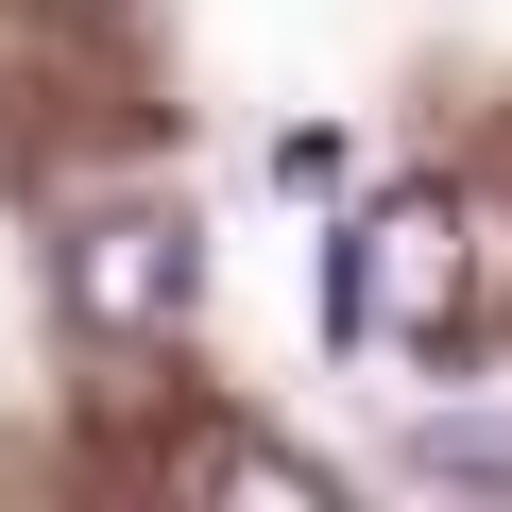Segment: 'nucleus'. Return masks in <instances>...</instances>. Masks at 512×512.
I'll return each instance as SVG.
<instances>
[{"label": "nucleus", "instance_id": "f257e3e1", "mask_svg": "<svg viewBox=\"0 0 512 512\" xmlns=\"http://www.w3.org/2000/svg\"><path fill=\"white\" fill-rule=\"evenodd\" d=\"M461 205L444 188H376L342 222V342H444L461 325Z\"/></svg>", "mask_w": 512, "mask_h": 512}, {"label": "nucleus", "instance_id": "f03ea898", "mask_svg": "<svg viewBox=\"0 0 512 512\" xmlns=\"http://www.w3.org/2000/svg\"><path fill=\"white\" fill-rule=\"evenodd\" d=\"M52 291H69V325L154 342V325H188V291H205V239H188V205H103V222H69Z\"/></svg>", "mask_w": 512, "mask_h": 512}, {"label": "nucleus", "instance_id": "7ed1b4c3", "mask_svg": "<svg viewBox=\"0 0 512 512\" xmlns=\"http://www.w3.org/2000/svg\"><path fill=\"white\" fill-rule=\"evenodd\" d=\"M410 478H461V495H512V410H461V427H410Z\"/></svg>", "mask_w": 512, "mask_h": 512}, {"label": "nucleus", "instance_id": "20e7f679", "mask_svg": "<svg viewBox=\"0 0 512 512\" xmlns=\"http://www.w3.org/2000/svg\"><path fill=\"white\" fill-rule=\"evenodd\" d=\"M205 478H222V495H274V512H325V461H291V444H239V427L205 444Z\"/></svg>", "mask_w": 512, "mask_h": 512}, {"label": "nucleus", "instance_id": "39448f33", "mask_svg": "<svg viewBox=\"0 0 512 512\" xmlns=\"http://www.w3.org/2000/svg\"><path fill=\"white\" fill-rule=\"evenodd\" d=\"M342 171H359V154H342V120H291V137H274V188H291V205H308V188H342Z\"/></svg>", "mask_w": 512, "mask_h": 512}]
</instances>
